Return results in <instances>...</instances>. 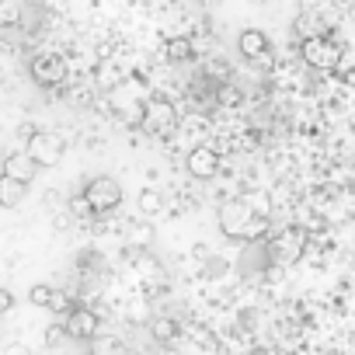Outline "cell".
I'll return each instance as SVG.
<instances>
[{"label": "cell", "mask_w": 355, "mask_h": 355, "mask_svg": "<svg viewBox=\"0 0 355 355\" xmlns=\"http://www.w3.org/2000/svg\"><path fill=\"white\" fill-rule=\"evenodd\" d=\"M28 157H32L39 167H56V164L63 160V139H60L56 132H42V129H39V136L28 143Z\"/></svg>", "instance_id": "cell-6"}, {"label": "cell", "mask_w": 355, "mask_h": 355, "mask_svg": "<svg viewBox=\"0 0 355 355\" xmlns=\"http://www.w3.org/2000/svg\"><path fill=\"white\" fill-rule=\"evenodd\" d=\"M32 80L42 84V87H60V84L67 80V63H63V56H56V53L35 56V60H32Z\"/></svg>", "instance_id": "cell-5"}, {"label": "cell", "mask_w": 355, "mask_h": 355, "mask_svg": "<svg viewBox=\"0 0 355 355\" xmlns=\"http://www.w3.org/2000/svg\"><path fill=\"white\" fill-rule=\"evenodd\" d=\"M67 338H70V334H67V324H53V327H46V345H49V348H60Z\"/></svg>", "instance_id": "cell-19"}, {"label": "cell", "mask_w": 355, "mask_h": 355, "mask_svg": "<svg viewBox=\"0 0 355 355\" xmlns=\"http://www.w3.org/2000/svg\"><path fill=\"white\" fill-rule=\"evenodd\" d=\"M303 248H306V230H303V227H286V230L272 241V251L279 254V261H296Z\"/></svg>", "instance_id": "cell-9"}, {"label": "cell", "mask_w": 355, "mask_h": 355, "mask_svg": "<svg viewBox=\"0 0 355 355\" xmlns=\"http://www.w3.org/2000/svg\"><path fill=\"white\" fill-rule=\"evenodd\" d=\"M35 136H39V129H35L32 122H21V125H18V139H25V143H32Z\"/></svg>", "instance_id": "cell-22"}, {"label": "cell", "mask_w": 355, "mask_h": 355, "mask_svg": "<svg viewBox=\"0 0 355 355\" xmlns=\"http://www.w3.org/2000/svg\"><path fill=\"white\" fill-rule=\"evenodd\" d=\"M53 293H56L53 286L39 282V286H32V289H28V300H32L35 306H46V310H49V303H53Z\"/></svg>", "instance_id": "cell-16"}, {"label": "cell", "mask_w": 355, "mask_h": 355, "mask_svg": "<svg viewBox=\"0 0 355 355\" xmlns=\"http://www.w3.org/2000/svg\"><path fill=\"white\" fill-rule=\"evenodd\" d=\"M15 306V293L11 289H4V286H0V317H4L8 310Z\"/></svg>", "instance_id": "cell-21"}, {"label": "cell", "mask_w": 355, "mask_h": 355, "mask_svg": "<svg viewBox=\"0 0 355 355\" xmlns=\"http://www.w3.org/2000/svg\"><path fill=\"white\" fill-rule=\"evenodd\" d=\"M164 56H167L171 63L192 60V39H167V42H164Z\"/></svg>", "instance_id": "cell-13"}, {"label": "cell", "mask_w": 355, "mask_h": 355, "mask_svg": "<svg viewBox=\"0 0 355 355\" xmlns=\"http://www.w3.org/2000/svg\"><path fill=\"white\" fill-rule=\"evenodd\" d=\"M132 241H139V244H150V241H153V230H150V227H139V230H132Z\"/></svg>", "instance_id": "cell-24"}, {"label": "cell", "mask_w": 355, "mask_h": 355, "mask_svg": "<svg viewBox=\"0 0 355 355\" xmlns=\"http://www.w3.org/2000/svg\"><path fill=\"white\" fill-rule=\"evenodd\" d=\"M4 355H32V348H28V345H25V341H11V345H8V352H4Z\"/></svg>", "instance_id": "cell-23"}, {"label": "cell", "mask_w": 355, "mask_h": 355, "mask_svg": "<svg viewBox=\"0 0 355 355\" xmlns=\"http://www.w3.org/2000/svg\"><path fill=\"white\" fill-rule=\"evenodd\" d=\"M84 199L91 202L94 216H98V213H112V209H119V202H122V185L115 182V178L101 174V178H94V182H87Z\"/></svg>", "instance_id": "cell-2"}, {"label": "cell", "mask_w": 355, "mask_h": 355, "mask_svg": "<svg viewBox=\"0 0 355 355\" xmlns=\"http://www.w3.org/2000/svg\"><path fill=\"white\" fill-rule=\"evenodd\" d=\"M21 199H25V185H18V182L0 174V209H15Z\"/></svg>", "instance_id": "cell-12"}, {"label": "cell", "mask_w": 355, "mask_h": 355, "mask_svg": "<svg viewBox=\"0 0 355 355\" xmlns=\"http://www.w3.org/2000/svg\"><path fill=\"white\" fill-rule=\"evenodd\" d=\"M98 327H101V320H98V313L87 310V306H77V310L67 317V334L77 338V341H91V338L98 334Z\"/></svg>", "instance_id": "cell-10"}, {"label": "cell", "mask_w": 355, "mask_h": 355, "mask_svg": "<svg viewBox=\"0 0 355 355\" xmlns=\"http://www.w3.org/2000/svg\"><path fill=\"white\" fill-rule=\"evenodd\" d=\"M84 355H94V352H84Z\"/></svg>", "instance_id": "cell-25"}, {"label": "cell", "mask_w": 355, "mask_h": 355, "mask_svg": "<svg viewBox=\"0 0 355 355\" xmlns=\"http://www.w3.org/2000/svg\"><path fill=\"white\" fill-rule=\"evenodd\" d=\"M153 338H157V341H171V338H178V324H174L171 317L153 320Z\"/></svg>", "instance_id": "cell-17"}, {"label": "cell", "mask_w": 355, "mask_h": 355, "mask_svg": "<svg viewBox=\"0 0 355 355\" xmlns=\"http://www.w3.org/2000/svg\"><path fill=\"white\" fill-rule=\"evenodd\" d=\"M0 174L28 189V185H32V178L39 174V164L28 157V150H15V153H8V157H4V171H0Z\"/></svg>", "instance_id": "cell-8"}, {"label": "cell", "mask_w": 355, "mask_h": 355, "mask_svg": "<svg viewBox=\"0 0 355 355\" xmlns=\"http://www.w3.org/2000/svg\"><path fill=\"white\" fill-rule=\"evenodd\" d=\"M254 206L244 202V199H230L220 206V230L230 237V241H248V227L254 220Z\"/></svg>", "instance_id": "cell-1"}, {"label": "cell", "mask_w": 355, "mask_h": 355, "mask_svg": "<svg viewBox=\"0 0 355 355\" xmlns=\"http://www.w3.org/2000/svg\"><path fill=\"white\" fill-rule=\"evenodd\" d=\"M49 310H53V313H63V317H70L77 306L70 303V296H67V293H60V289H56V293H53V303H49Z\"/></svg>", "instance_id": "cell-18"}, {"label": "cell", "mask_w": 355, "mask_h": 355, "mask_svg": "<svg viewBox=\"0 0 355 355\" xmlns=\"http://www.w3.org/2000/svg\"><path fill=\"white\" fill-rule=\"evenodd\" d=\"M160 209H164V199H160V192H153V189L139 192V213H146V216H157Z\"/></svg>", "instance_id": "cell-15"}, {"label": "cell", "mask_w": 355, "mask_h": 355, "mask_svg": "<svg viewBox=\"0 0 355 355\" xmlns=\"http://www.w3.org/2000/svg\"><path fill=\"white\" fill-rule=\"evenodd\" d=\"M338 56H341V49H338L331 39H324V35L303 39V60H306L313 70H331V67L338 63Z\"/></svg>", "instance_id": "cell-4"}, {"label": "cell", "mask_w": 355, "mask_h": 355, "mask_svg": "<svg viewBox=\"0 0 355 355\" xmlns=\"http://www.w3.org/2000/svg\"><path fill=\"white\" fill-rule=\"evenodd\" d=\"M185 164H189V174L199 178V182H209V178H216L220 167H223V160H220V153L213 146H196Z\"/></svg>", "instance_id": "cell-7"}, {"label": "cell", "mask_w": 355, "mask_h": 355, "mask_svg": "<svg viewBox=\"0 0 355 355\" xmlns=\"http://www.w3.org/2000/svg\"><path fill=\"white\" fill-rule=\"evenodd\" d=\"M237 49H241V56H248V60H261V56L268 53V35H265L261 28H244V32L237 35Z\"/></svg>", "instance_id": "cell-11"}, {"label": "cell", "mask_w": 355, "mask_h": 355, "mask_svg": "<svg viewBox=\"0 0 355 355\" xmlns=\"http://www.w3.org/2000/svg\"><path fill=\"white\" fill-rule=\"evenodd\" d=\"M143 129L150 132V136H164V132H171L174 125H178V112H174V105L167 101V98H153L146 108H143Z\"/></svg>", "instance_id": "cell-3"}, {"label": "cell", "mask_w": 355, "mask_h": 355, "mask_svg": "<svg viewBox=\"0 0 355 355\" xmlns=\"http://www.w3.org/2000/svg\"><path fill=\"white\" fill-rule=\"evenodd\" d=\"M21 15H25L21 0H0V28H15Z\"/></svg>", "instance_id": "cell-14"}, {"label": "cell", "mask_w": 355, "mask_h": 355, "mask_svg": "<svg viewBox=\"0 0 355 355\" xmlns=\"http://www.w3.org/2000/svg\"><path fill=\"white\" fill-rule=\"evenodd\" d=\"M70 213H73V216H80V220H87V216H94V209H91V202L84 199V192L70 199Z\"/></svg>", "instance_id": "cell-20"}]
</instances>
